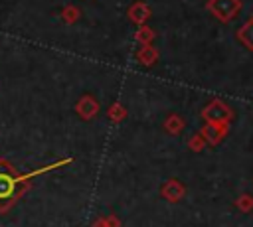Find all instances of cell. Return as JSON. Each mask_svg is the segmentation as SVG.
I'll return each instance as SVG.
<instances>
[{"label":"cell","mask_w":253,"mask_h":227,"mask_svg":"<svg viewBox=\"0 0 253 227\" xmlns=\"http://www.w3.org/2000/svg\"><path fill=\"white\" fill-rule=\"evenodd\" d=\"M237 205H239L243 211H249V209L253 207V199H251V195H241V197L237 199Z\"/></svg>","instance_id":"cell-5"},{"label":"cell","mask_w":253,"mask_h":227,"mask_svg":"<svg viewBox=\"0 0 253 227\" xmlns=\"http://www.w3.org/2000/svg\"><path fill=\"white\" fill-rule=\"evenodd\" d=\"M204 118L210 120V122H217V124H229V118H231V109L223 103V101H211L206 109H204Z\"/></svg>","instance_id":"cell-2"},{"label":"cell","mask_w":253,"mask_h":227,"mask_svg":"<svg viewBox=\"0 0 253 227\" xmlns=\"http://www.w3.org/2000/svg\"><path fill=\"white\" fill-rule=\"evenodd\" d=\"M237 39H239L249 51H253V16L237 30Z\"/></svg>","instance_id":"cell-3"},{"label":"cell","mask_w":253,"mask_h":227,"mask_svg":"<svg viewBox=\"0 0 253 227\" xmlns=\"http://www.w3.org/2000/svg\"><path fill=\"white\" fill-rule=\"evenodd\" d=\"M227 130V124H217V122H208V126L204 128V134H208V138L211 142H217Z\"/></svg>","instance_id":"cell-4"},{"label":"cell","mask_w":253,"mask_h":227,"mask_svg":"<svg viewBox=\"0 0 253 227\" xmlns=\"http://www.w3.org/2000/svg\"><path fill=\"white\" fill-rule=\"evenodd\" d=\"M208 10L219 22H231L241 10V0H210Z\"/></svg>","instance_id":"cell-1"}]
</instances>
